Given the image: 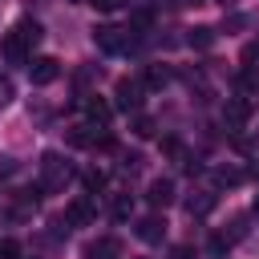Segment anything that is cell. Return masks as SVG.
<instances>
[{
  "label": "cell",
  "instance_id": "6da1fadb",
  "mask_svg": "<svg viewBox=\"0 0 259 259\" xmlns=\"http://www.w3.org/2000/svg\"><path fill=\"white\" fill-rule=\"evenodd\" d=\"M93 45H97L101 53H121V49H130V45H134V36H130V28L97 24V28H93Z\"/></svg>",
  "mask_w": 259,
  "mask_h": 259
},
{
  "label": "cell",
  "instance_id": "7a4b0ae2",
  "mask_svg": "<svg viewBox=\"0 0 259 259\" xmlns=\"http://www.w3.org/2000/svg\"><path fill=\"white\" fill-rule=\"evenodd\" d=\"M28 49H32V45H28V36H24L20 28H8V32L0 36V57H4L8 65H24V61H28Z\"/></svg>",
  "mask_w": 259,
  "mask_h": 259
},
{
  "label": "cell",
  "instance_id": "3957f363",
  "mask_svg": "<svg viewBox=\"0 0 259 259\" xmlns=\"http://www.w3.org/2000/svg\"><path fill=\"white\" fill-rule=\"evenodd\" d=\"M40 174H45V186H49V190H61V186L73 178V166H69L61 154H45V158H40Z\"/></svg>",
  "mask_w": 259,
  "mask_h": 259
},
{
  "label": "cell",
  "instance_id": "277c9868",
  "mask_svg": "<svg viewBox=\"0 0 259 259\" xmlns=\"http://www.w3.org/2000/svg\"><path fill=\"white\" fill-rule=\"evenodd\" d=\"M61 77V61L57 57H32L28 61V81L32 85H53Z\"/></svg>",
  "mask_w": 259,
  "mask_h": 259
},
{
  "label": "cell",
  "instance_id": "5b68a950",
  "mask_svg": "<svg viewBox=\"0 0 259 259\" xmlns=\"http://www.w3.org/2000/svg\"><path fill=\"white\" fill-rule=\"evenodd\" d=\"M223 121H227V130H243L247 121H251V101L247 97H227V105H223Z\"/></svg>",
  "mask_w": 259,
  "mask_h": 259
},
{
  "label": "cell",
  "instance_id": "8992f818",
  "mask_svg": "<svg viewBox=\"0 0 259 259\" xmlns=\"http://www.w3.org/2000/svg\"><path fill=\"white\" fill-rule=\"evenodd\" d=\"M113 97H117V105H121L125 113H138V105H142V81L121 77V81H117V89H113Z\"/></svg>",
  "mask_w": 259,
  "mask_h": 259
},
{
  "label": "cell",
  "instance_id": "52a82bcc",
  "mask_svg": "<svg viewBox=\"0 0 259 259\" xmlns=\"http://www.w3.org/2000/svg\"><path fill=\"white\" fill-rule=\"evenodd\" d=\"M93 219H97L93 198H73V202L65 206V223H69V227H89Z\"/></svg>",
  "mask_w": 259,
  "mask_h": 259
},
{
  "label": "cell",
  "instance_id": "ba28073f",
  "mask_svg": "<svg viewBox=\"0 0 259 259\" xmlns=\"http://www.w3.org/2000/svg\"><path fill=\"white\" fill-rule=\"evenodd\" d=\"M146 202H150L154 210H166V206L174 202V182H170V178H154V182L146 186Z\"/></svg>",
  "mask_w": 259,
  "mask_h": 259
},
{
  "label": "cell",
  "instance_id": "9c48e42d",
  "mask_svg": "<svg viewBox=\"0 0 259 259\" xmlns=\"http://www.w3.org/2000/svg\"><path fill=\"white\" fill-rule=\"evenodd\" d=\"M85 259H121V239L117 235H101L85 247Z\"/></svg>",
  "mask_w": 259,
  "mask_h": 259
},
{
  "label": "cell",
  "instance_id": "30bf717a",
  "mask_svg": "<svg viewBox=\"0 0 259 259\" xmlns=\"http://www.w3.org/2000/svg\"><path fill=\"white\" fill-rule=\"evenodd\" d=\"M162 235H166V219H162V214L138 219V239H142V243H162Z\"/></svg>",
  "mask_w": 259,
  "mask_h": 259
},
{
  "label": "cell",
  "instance_id": "8fae6325",
  "mask_svg": "<svg viewBox=\"0 0 259 259\" xmlns=\"http://www.w3.org/2000/svg\"><path fill=\"white\" fill-rule=\"evenodd\" d=\"M85 113H89V121H93V125H105V121L113 117V105H109L105 97H97V93H93V97L85 101Z\"/></svg>",
  "mask_w": 259,
  "mask_h": 259
},
{
  "label": "cell",
  "instance_id": "7c38bea8",
  "mask_svg": "<svg viewBox=\"0 0 259 259\" xmlns=\"http://www.w3.org/2000/svg\"><path fill=\"white\" fill-rule=\"evenodd\" d=\"M97 138H101V130H93V125H73L65 134L69 146H93V150H97Z\"/></svg>",
  "mask_w": 259,
  "mask_h": 259
},
{
  "label": "cell",
  "instance_id": "4fadbf2b",
  "mask_svg": "<svg viewBox=\"0 0 259 259\" xmlns=\"http://www.w3.org/2000/svg\"><path fill=\"white\" fill-rule=\"evenodd\" d=\"M186 210H190L194 219H202V214H210V210H214V194H210V190H194V194L186 198Z\"/></svg>",
  "mask_w": 259,
  "mask_h": 259
},
{
  "label": "cell",
  "instance_id": "5bb4252c",
  "mask_svg": "<svg viewBox=\"0 0 259 259\" xmlns=\"http://www.w3.org/2000/svg\"><path fill=\"white\" fill-rule=\"evenodd\" d=\"M142 85H146V89H162V85H170V69H162V65H146Z\"/></svg>",
  "mask_w": 259,
  "mask_h": 259
},
{
  "label": "cell",
  "instance_id": "9a60e30c",
  "mask_svg": "<svg viewBox=\"0 0 259 259\" xmlns=\"http://www.w3.org/2000/svg\"><path fill=\"white\" fill-rule=\"evenodd\" d=\"M190 45H194V49H210V45H214V28H206V24L190 28Z\"/></svg>",
  "mask_w": 259,
  "mask_h": 259
},
{
  "label": "cell",
  "instance_id": "2e32d148",
  "mask_svg": "<svg viewBox=\"0 0 259 259\" xmlns=\"http://www.w3.org/2000/svg\"><path fill=\"white\" fill-rule=\"evenodd\" d=\"M154 130H158V125H154V117L134 113V134H138V138H154Z\"/></svg>",
  "mask_w": 259,
  "mask_h": 259
},
{
  "label": "cell",
  "instance_id": "e0dca14e",
  "mask_svg": "<svg viewBox=\"0 0 259 259\" xmlns=\"http://www.w3.org/2000/svg\"><path fill=\"white\" fill-rule=\"evenodd\" d=\"M214 182H219V186H239V182H243V174H239V170L219 166V170H214Z\"/></svg>",
  "mask_w": 259,
  "mask_h": 259
},
{
  "label": "cell",
  "instance_id": "ac0fdd59",
  "mask_svg": "<svg viewBox=\"0 0 259 259\" xmlns=\"http://www.w3.org/2000/svg\"><path fill=\"white\" fill-rule=\"evenodd\" d=\"M81 182H85V190H89V194L105 190V174H101V170H85V178H81Z\"/></svg>",
  "mask_w": 259,
  "mask_h": 259
},
{
  "label": "cell",
  "instance_id": "d6986e66",
  "mask_svg": "<svg viewBox=\"0 0 259 259\" xmlns=\"http://www.w3.org/2000/svg\"><path fill=\"white\" fill-rule=\"evenodd\" d=\"M16 28H20V32H24V36H28V45H40V36H45V32H40V24H36V20H20V24H16Z\"/></svg>",
  "mask_w": 259,
  "mask_h": 259
},
{
  "label": "cell",
  "instance_id": "ffe728a7",
  "mask_svg": "<svg viewBox=\"0 0 259 259\" xmlns=\"http://www.w3.org/2000/svg\"><path fill=\"white\" fill-rule=\"evenodd\" d=\"M162 154L174 158V162H182V142L178 138H162Z\"/></svg>",
  "mask_w": 259,
  "mask_h": 259
},
{
  "label": "cell",
  "instance_id": "44dd1931",
  "mask_svg": "<svg viewBox=\"0 0 259 259\" xmlns=\"http://www.w3.org/2000/svg\"><path fill=\"white\" fill-rule=\"evenodd\" d=\"M243 69H259V40H251L243 49Z\"/></svg>",
  "mask_w": 259,
  "mask_h": 259
},
{
  "label": "cell",
  "instance_id": "7402d4cb",
  "mask_svg": "<svg viewBox=\"0 0 259 259\" xmlns=\"http://www.w3.org/2000/svg\"><path fill=\"white\" fill-rule=\"evenodd\" d=\"M130 214H134V202H130V198H125V194H121V198H117V202H113V219H117V223H121V219H130Z\"/></svg>",
  "mask_w": 259,
  "mask_h": 259
},
{
  "label": "cell",
  "instance_id": "603a6c76",
  "mask_svg": "<svg viewBox=\"0 0 259 259\" xmlns=\"http://www.w3.org/2000/svg\"><path fill=\"white\" fill-rule=\"evenodd\" d=\"M0 259H20V243L16 239H0Z\"/></svg>",
  "mask_w": 259,
  "mask_h": 259
},
{
  "label": "cell",
  "instance_id": "cb8c5ba5",
  "mask_svg": "<svg viewBox=\"0 0 259 259\" xmlns=\"http://www.w3.org/2000/svg\"><path fill=\"white\" fill-rule=\"evenodd\" d=\"M121 170H125V174L142 170V158H138V154H121Z\"/></svg>",
  "mask_w": 259,
  "mask_h": 259
},
{
  "label": "cell",
  "instance_id": "d4e9b609",
  "mask_svg": "<svg viewBox=\"0 0 259 259\" xmlns=\"http://www.w3.org/2000/svg\"><path fill=\"white\" fill-rule=\"evenodd\" d=\"M89 4H93L97 12H117V8L125 4V0H89Z\"/></svg>",
  "mask_w": 259,
  "mask_h": 259
},
{
  "label": "cell",
  "instance_id": "484cf974",
  "mask_svg": "<svg viewBox=\"0 0 259 259\" xmlns=\"http://www.w3.org/2000/svg\"><path fill=\"white\" fill-rule=\"evenodd\" d=\"M170 259H194V247H186V243H182V247H174V251H170Z\"/></svg>",
  "mask_w": 259,
  "mask_h": 259
},
{
  "label": "cell",
  "instance_id": "4316f807",
  "mask_svg": "<svg viewBox=\"0 0 259 259\" xmlns=\"http://www.w3.org/2000/svg\"><path fill=\"white\" fill-rule=\"evenodd\" d=\"M8 101H12V85H8V81H4V77H0V109H4V105H8Z\"/></svg>",
  "mask_w": 259,
  "mask_h": 259
},
{
  "label": "cell",
  "instance_id": "83f0119b",
  "mask_svg": "<svg viewBox=\"0 0 259 259\" xmlns=\"http://www.w3.org/2000/svg\"><path fill=\"white\" fill-rule=\"evenodd\" d=\"M251 210H255V219H259V194H255V206H251Z\"/></svg>",
  "mask_w": 259,
  "mask_h": 259
}]
</instances>
